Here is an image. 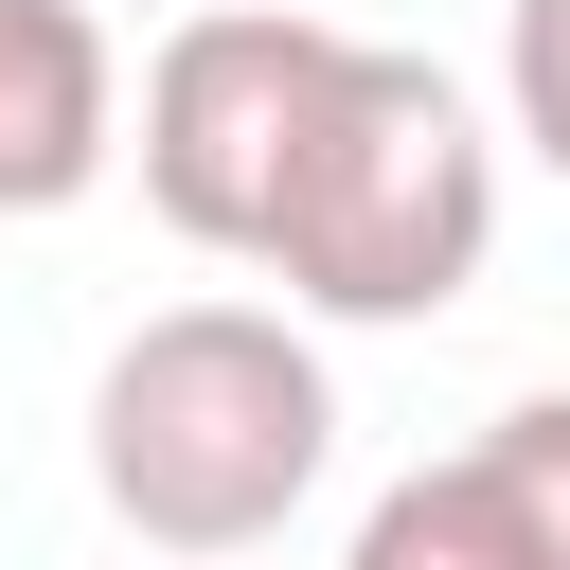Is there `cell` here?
Listing matches in <instances>:
<instances>
[{"mask_svg":"<svg viewBox=\"0 0 570 570\" xmlns=\"http://www.w3.org/2000/svg\"><path fill=\"white\" fill-rule=\"evenodd\" d=\"M481 249H499V142H481L463 71H428L392 36H321L303 142L249 232L285 321H445L481 285Z\"/></svg>","mask_w":570,"mask_h":570,"instance_id":"1","label":"cell"},{"mask_svg":"<svg viewBox=\"0 0 570 570\" xmlns=\"http://www.w3.org/2000/svg\"><path fill=\"white\" fill-rule=\"evenodd\" d=\"M338 463V374L285 303H160L107 374H89V481L142 552L232 570L267 552Z\"/></svg>","mask_w":570,"mask_h":570,"instance_id":"2","label":"cell"},{"mask_svg":"<svg viewBox=\"0 0 570 570\" xmlns=\"http://www.w3.org/2000/svg\"><path fill=\"white\" fill-rule=\"evenodd\" d=\"M321 36H338V18H285V0H214V18L160 36V71H142V142H125V160H142V196H160L178 249H232V267H249L267 178H285L303 89H321Z\"/></svg>","mask_w":570,"mask_h":570,"instance_id":"3","label":"cell"},{"mask_svg":"<svg viewBox=\"0 0 570 570\" xmlns=\"http://www.w3.org/2000/svg\"><path fill=\"white\" fill-rule=\"evenodd\" d=\"M125 160V53L89 0H0V214H71Z\"/></svg>","mask_w":570,"mask_h":570,"instance_id":"4","label":"cell"},{"mask_svg":"<svg viewBox=\"0 0 570 570\" xmlns=\"http://www.w3.org/2000/svg\"><path fill=\"white\" fill-rule=\"evenodd\" d=\"M338 570H552V552H534L517 481H499L481 445H445V463H410V481L356 517V552H338Z\"/></svg>","mask_w":570,"mask_h":570,"instance_id":"5","label":"cell"},{"mask_svg":"<svg viewBox=\"0 0 570 570\" xmlns=\"http://www.w3.org/2000/svg\"><path fill=\"white\" fill-rule=\"evenodd\" d=\"M481 463L517 481V517H534V552L570 570V392H517V410L481 428Z\"/></svg>","mask_w":570,"mask_h":570,"instance_id":"6","label":"cell"},{"mask_svg":"<svg viewBox=\"0 0 570 570\" xmlns=\"http://www.w3.org/2000/svg\"><path fill=\"white\" fill-rule=\"evenodd\" d=\"M499 107H517V142L570 178V0H517V36H499Z\"/></svg>","mask_w":570,"mask_h":570,"instance_id":"7","label":"cell"}]
</instances>
